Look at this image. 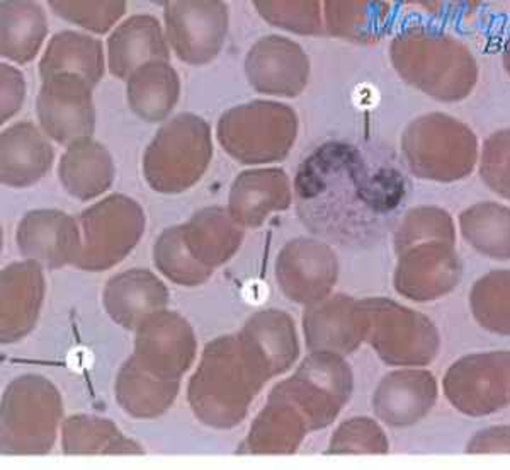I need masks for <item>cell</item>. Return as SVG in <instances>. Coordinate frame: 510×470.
Listing matches in <instances>:
<instances>
[{
	"instance_id": "obj_18",
	"label": "cell",
	"mask_w": 510,
	"mask_h": 470,
	"mask_svg": "<svg viewBox=\"0 0 510 470\" xmlns=\"http://www.w3.org/2000/svg\"><path fill=\"white\" fill-rule=\"evenodd\" d=\"M57 74L84 77L90 86H97L105 76L103 43L89 34L61 31L51 38L40 61L41 80Z\"/></svg>"
},
{
	"instance_id": "obj_12",
	"label": "cell",
	"mask_w": 510,
	"mask_h": 470,
	"mask_svg": "<svg viewBox=\"0 0 510 470\" xmlns=\"http://www.w3.org/2000/svg\"><path fill=\"white\" fill-rule=\"evenodd\" d=\"M45 295L38 263H15L2 272V343H14L36 324Z\"/></svg>"
},
{
	"instance_id": "obj_16",
	"label": "cell",
	"mask_w": 510,
	"mask_h": 470,
	"mask_svg": "<svg viewBox=\"0 0 510 470\" xmlns=\"http://www.w3.org/2000/svg\"><path fill=\"white\" fill-rule=\"evenodd\" d=\"M2 184L24 188L40 181L53 162V147L31 123H17L2 134Z\"/></svg>"
},
{
	"instance_id": "obj_14",
	"label": "cell",
	"mask_w": 510,
	"mask_h": 470,
	"mask_svg": "<svg viewBox=\"0 0 510 470\" xmlns=\"http://www.w3.org/2000/svg\"><path fill=\"white\" fill-rule=\"evenodd\" d=\"M291 205V184L281 169L245 170L230 191V215L239 226L259 227Z\"/></svg>"
},
{
	"instance_id": "obj_4",
	"label": "cell",
	"mask_w": 510,
	"mask_h": 470,
	"mask_svg": "<svg viewBox=\"0 0 510 470\" xmlns=\"http://www.w3.org/2000/svg\"><path fill=\"white\" fill-rule=\"evenodd\" d=\"M86 241L76 266L87 272H105L126 258L143 230L145 215L140 205L123 195H113L80 215Z\"/></svg>"
},
{
	"instance_id": "obj_24",
	"label": "cell",
	"mask_w": 510,
	"mask_h": 470,
	"mask_svg": "<svg viewBox=\"0 0 510 470\" xmlns=\"http://www.w3.org/2000/svg\"><path fill=\"white\" fill-rule=\"evenodd\" d=\"M255 9L276 28L298 34L320 32L316 2H262L255 0Z\"/></svg>"
},
{
	"instance_id": "obj_5",
	"label": "cell",
	"mask_w": 510,
	"mask_h": 470,
	"mask_svg": "<svg viewBox=\"0 0 510 470\" xmlns=\"http://www.w3.org/2000/svg\"><path fill=\"white\" fill-rule=\"evenodd\" d=\"M167 41L180 60L205 65L222 51L228 32V7L223 2H167Z\"/></svg>"
},
{
	"instance_id": "obj_10",
	"label": "cell",
	"mask_w": 510,
	"mask_h": 470,
	"mask_svg": "<svg viewBox=\"0 0 510 470\" xmlns=\"http://www.w3.org/2000/svg\"><path fill=\"white\" fill-rule=\"evenodd\" d=\"M17 245L26 258L51 270L76 264L82 249L76 220L59 210L28 213L17 227Z\"/></svg>"
},
{
	"instance_id": "obj_3",
	"label": "cell",
	"mask_w": 510,
	"mask_h": 470,
	"mask_svg": "<svg viewBox=\"0 0 510 470\" xmlns=\"http://www.w3.org/2000/svg\"><path fill=\"white\" fill-rule=\"evenodd\" d=\"M296 138V115L281 103L254 101L226 111L218 123V140L241 164L283 161Z\"/></svg>"
},
{
	"instance_id": "obj_20",
	"label": "cell",
	"mask_w": 510,
	"mask_h": 470,
	"mask_svg": "<svg viewBox=\"0 0 510 470\" xmlns=\"http://www.w3.org/2000/svg\"><path fill=\"white\" fill-rule=\"evenodd\" d=\"M0 53L15 63H30L48 34L45 11L36 2H2Z\"/></svg>"
},
{
	"instance_id": "obj_8",
	"label": "cell",
	"mask_w": 510,
	"mask_h": 470,
	"mask_svg": "<svg viewBox=\"0 0 510 470\" xmlns=\"http://www.w3.org/2000/svg\"><path fill=\"white\" fill-rule=\"evenodd\" d=\"M310 61L301 46L289 38H260L245 57V74L255 91L268 96H298L308 82Z\"/></svg>"
},
{
	"instance_id": "obj_15",
	"label": "cell",
	"mask_w": 510,
	"mask_h": 470,
	"mask_svg": "<svg viewBox=\"0 0 510 470\" xmlns=\"http://www.w3.org/2000/svg\"><path fill=\"white\" fill-rule=\"evenodd\" d=\"M180 239L196 264L213 274L241 247L243 232L230 213L222 207L205 208L180 226Z\"/></svg>"
},
{
	"instance_id": "obj_25",
	"label": "cell",
	"mask_w": 510,
	"mask_h": 470,
	"mask_svg": "<svg viewBox=\"0 0 510 470\" xmlns=\"http://www.w3.org/2000/svg\"><path fill=\"white\" fill-rule=\"evenodd\" d=\"M2 70V123L14 116L15 111L23 106L24 101V77L5 63L0 65Z\"/></svg>"
},
{
	"instance_id": "obj_6",
	"label": "cell",
	"mask_w": 510,
	"mask_h": 470,
	"mask_svg": "<svg viewBox=\"0 0 510 470\" xmlns=\"http://www.w3.org/2000/svg\"><path fill=\"white\" fill-rule=\"evenodd\" d=\"M36 109L48 137L63 145L89 138L94 132L92 86L84 77L57 74L43 78Z\"/></svg>"
},
{
	"instance_id": "obj_11",
	"label": "cell",
	"mask_w": 510,
	"mask_h": 470,
	"mask_svg": "<svg viewBox=\"0 0 510 470\" xmlns=\"http://www.w3.org/2000/svg\"><path fill=\"white\" fill-rule=\"evenodd\" d=\"M168 41L153 15H133L107 40V65L114 77L128 80L151 61H168Z\"/></svg>"
},
{
	"instance_id": "obj_23",
	"label": "cell",
	"mask_w": 510,
	"mask_h": 470,
	"mask_svg": "<svg viewBox=\"0 0 510 470\" xmlns=\"http://www.w3.org/2000/svg\"><path fill=\"white\" fill-rule=\"evenodd\" d=\"M51 11L84 30L105 34L126 13V2H48Z\"/></svg>"
},
{
	"instance_id": "obj_1",
	"label": "cell",
	"mask_w": 510,
	"mask_h": 470,
	"mask_svg": "<svg viewBox=\"0 0 510 470\" xmlns=\"http://www.w3.org/2000/svg\"><path fill=\"white\" fill-rule=\"evenodd\" d=\"M264 380L247 360L239 336H226L210 343L189 385V401L196 416L208 423L211 410H225V428H232L247 414Z\"/></svg>"
},
{
	"instance_id": "obj_21",
	"label": "cell",
	"mask_w": 510,
	"mask_h": 470,
	"mask_svg": "<svg viewBox=\"0 0 510 470\" xmlns=\"http://www.w3.org/2000/svg\"><path fill=\"white\" fill-rule=\"evenodd\" d=\"M323 249L325 245L310 239H296L283 247L276 264V278L287 299L305 304L325 291L315 272L318 254Z\"/></svg>"
},
{
	"instance_id": "obj_22",
	"label": "cell",
	"mask_w": 510,
	"mask_h": 470,
	"mask_svg": "<svg viewBox=\"0 0 510 470\" xmlns=\"http://www.w3.org/2000/svg\"><path fill=\"white\" fill-rule=\"evenodd\" d=\"M153 259L157 268L166 274L168 280L179 285L195 287L205 283L211 276L205 270H201L186 251L180 239L179 227L167 228L160 235V239L155 243Z\"/></svg>"
},
{
	"instance_id": "obj_13",
	"label": "cell",
	"mask_w": 510,
	"mask_h": 470,
	"mask_svg": "<svg viewBox=\"0 0 510 470\" xmlns=\"http://www.w3.org/2000/svg\"><path fill=\"white\" fill-rule=\"evenodd\" d=\"M103 299L111 318L133 331L168 304V291L150 272L130 270L105 283Z\"/></svg>"
},
{
	"instance_id": "obj_9",
	"label": "cell",
	"mask_w": 510,
	"mask_h": 470,
	"mask_svg": "<svg viewBox=\"0 0 510 470\" xmlns=\"http://www.w3.org/2000/svg\"><path fill=\"white\" fill-rule=\"evenodd\" d=\"M239 339L247 360L264 382L286 372L300 351L295 324L281 310L255 314L241 329Z\"/></svg>"
},
{
	"instance_id": "obj_2",
	"label": "cell",
	"mask_w": 510,
	"mask_h": 470,
	"mask_svg": "<svg viewBox=\"0 0 510 470\" xmlns=\"http://www.w3.org/2000/svg\"><path fill=\"white\" fill-rule=\"evenodd\" d=\"M211 157L208 123L184 113L159 130L143 157V172L155 191L176 195L201 180Z\"/></svg>"
},
{
	"instance_id": "obj_7",
	"label": "cell",
	"mask_w": 510,
	"mask_h": 470,
	"mask_svg": "<svg viewBox=\"0 0 510 470\" xmlns=\"http://www.w3.org/2000/svg\"><path fill=\"white\" fill-rule=\"evenodd\" d=\"M195 356V334L179 314L157 312L138 327L132 358L153 377L179 382Z\"/></svg>"
},
{
	"instance_id": "obj_17",
	"label": "cell",
	"mask_w": 510,
	"mask_h": 470,
	"mask_svg": "<svg viewBox=\"0 0 510 470\" xmlns=\"http://www.w3.org/2000/svg\"><path fill=\"white\" fill-rule=\"evenodd\" d=\"M59 176L63 188L72 197L87 201L111 188L114 166L101 143L90 138H80L61 157Z\"/></svg>"
},
{
	"instance_id": "obj_19",
	"label": "cell",
	"mask_w": 510,
	"mask_h": 470,
	"mask_svg": "<svg viewBox=\"0 0 510 470\" xmlns=\"http://www.w3.org/2000/svg\"><path fill=\"white\" fill-rule=\"evenodd\" d=\"M180 80L168 61H151L128 78V105L145 122H162L179 99Z\"/></svg>"
}]
</instances>
